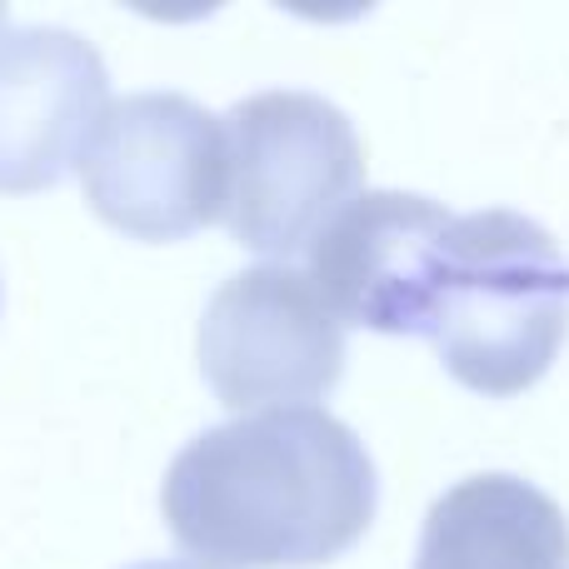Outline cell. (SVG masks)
Instances as JSON below:
<instances>
[{
    "label": "cell",
    "mask_w": 569,
    "mask_h": 569,
    "mask_svg": "<svg viewBox=\"0 0 569 569\" xmlns=\"http://www.w3.org/2000/svg\"><path fill=\"white\" fill-rule=\"evenodd\" d=\"M569 335V266L520 210L455 216L440 240L430 330L440 365L485 400L530 390Z\"/></svg>",
    "instance_id": "obj_2"
},
{
    "label": "cell",
    "mask_w": 569,
    "mask_h": 569,
    "mask_svg": "<svg viewBox=\"0 0 569 569\" xmlns=\"http://www.w3.org/2000/svg\"><path fill=\"white\" fill-rule=\"evenodd\" d=\"M200 375L226 410H290L320 400L345 375V325L310 276L250 266L200 315Z\"/></svg>",
    "instance_id": "obj_5"
},
{
    "label": "cell",
    "mask_w": 569,
    "mask_h": 569,
    "mask_svg": "<svg viewBox=\"0 0 569 569\" xmlns=\"http://www.w3.org/2000/svg\"><path fill=\"white\" fill-rule=\"evenodd\" d=\"M130 569H196V565H180V560H146V565H130Z\"/></svg>",
    "instance_id": "obj_9"
},
{
    "label": "cell",
    "mask_w": 569,
    "mask_h": 569,
    "mask_svg": "<svg viewBox=\"0 0 569 569\" xmlns=\"http://www.w3.org/2000/svg\"><path fill=\"white\" fill-rule=\"evenodd\" d=\"M450 210L430 196L365 190L310 246V284L340 325L380 335L430 330V290Z\"/></svg>",
    "instance_id": "obj_6"
},
{
    "label": "cell",
    "mask_w": 569,
    "mask_h": 569,
    "mask_svg": "<svg viewBox=\"0 0 569 569\" xmlns=\"http://www.w3.org/2000/svg\"><path fill=\"white\" fill-rule=\"evenodd\" d=\"M86 206L130 240H186L226 220V120L180 90L110 100L80 156Z\"/></svg>",
    "instance_id": "obj_4"
},
{
    "label": "cell",
    "mask_w": 569,
    "mask_h": 569,
    "mask_svg": "<svg viewBox=\"0 0 569 569\" xmlns=\"http://www.w3.org/2000/svg\"><path fill=\"white\" fill-rule=\"evenodd\" d=\"M380 480L365 440L320 405L240 415L196 435L160 485L196 569H315L365 540Z\"/></svg>",
    "instance_id": "obj_1"
},
{
    "label": "cell",
    "mask_w": 569,
    "mask_h": 569,
    "mask_svg": "<svg viewBox=\"0 0 569 569\" xmlns=\"http://www.w3.org/2000/svg\"><path fill=\"white\" fill-rule=\"evenodd\" d=\"M0 26H10V20H6V10H0Z\"/></svg>",
    "instance_id": "obj_10"
},
{
    "label": "cell",
    "mask_w": 569,
    "mask_h": 569,
    "mask_svg": "<svg viewBox=\"0 0 569 569\" xmlns=\"http://www.w3.org/2000/svg\"><path fill=\"white\" fill-rule=\"evenodd\" d=\"M110 106L100 50L66 26H0V190L36 196L80 170Z\"/></svg>",
    "instance_id": "obj_7"
},
{
    "label": "cell",
    "mask_w": 569,
    "mask_h": 569,
    "mask_svg": "<svg viewBox=\"0 0 569 569\" xmlns=\"http://www.w3.org/2000/svg\"><path fill=\"white\" fill-rule=\"evenodd\" d=\"M415 569H569V520L520 475H470L430 505Z\"/></svg>",
    "instance_id": "obj_8"
},
{
    "label": "cell",
    "mask_w": 569,
    "mask_h": 569,
    "mask_svg": "<svg viewBox=\"0 0 569 569\" xmlns=\"http://www.w3.org/2000/svg\"><path fill=\"white\" fill-rule=\"evenodd\" d=\"M236 246L284 266L315 246L365 180V146L350 116L315 90H260L226 110Z\"/></svg>",
    "instance_id": "obj_3"
}]
</instances>
